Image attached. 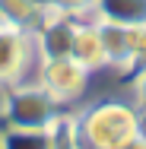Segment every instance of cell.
Segmentation results:
<instances>
[{
    "mask_svg": "<svg viewBox=\"0 0 146 149\" xmlns=\"http://www.w3.org/2000/svg\"><path fill=\"white\" fill-rule=\"evenodd\" d=\"M70 57L76 60L83 70H98L105 67L108 57H105V48H102V35H98V26H76V38H73V51Z\"/></svg>",
    "mask_w": 146,
    "mask_h": 149,
    "instance_id": "obj_6",
    "label": "cell"
},
{
    "mask_svg": "<svg viewBox=\"0 0 146 149\" xmlns=\"http://www.w3.org/2000/svg\"><path fill=\"white\" fill-rule=\"evenodd\" d=\"M102 35V48L111 67H133L130 57V26H117V22H95Z\"/></svg>",
    "mask_w": 146,
    "mask_h": 149,
    "instance_id": "obj_9",
    "label": "cell"
},
{
    "mask_svg": "<svg viewBox=\"0 0 146 149\" xmlns=\"http://www.w3.org/2000/svg\"><path fill=\"white\" fill-rule=\"evenodd\" d=\"M45 10L38 6V0H0V19L3 26H13L19 32H35L45 22Z\"/></svg>",
    "mask_w": 146,
    "mask_h": 149,
    "instance_id": "obj_8",
    "label": "cell"
},
{
    "mask_svg": "<svg viewBox=\"0 0 146 149\" xmlns=\"http://www.w3.org/2000/svg\"><path fill=\"white\" fill-rule=\"evenodd\" d=\"M86 79H89V70H83L73 57L41 60V67H38V86L54 102H73L76 95H83Z\"/></svg>",
    "mask_w": 146,
    "mask_h": 149,
    "instance_id": "obj_3",
    "label": "cell"
},
{
    "mask_svg": "<svg viewBox=\"0 0 146 149\" xmlns=\"http://www.w3.org/2000/svg\"><path fill=\"white\" fill-rule=\"evenodd\" d=\"M133 92H137V105H140V108H146V63L140 67V73H137Z\"/></svg>",
    "mask_w": 146,
    "mask_h": 149,
    "instance_id": "obj_14",
    "label": "cell"
},
{
    "mask_svg": "<svg viewBox=\"0 0 146 149\" xmlns=\"http://www.w3.org/2000/svg\"><path fill=\"white\" fill-rule=\"evenodd\" d=\"M121 149H146V140H140V136H130V140H127Z\"/></svg>",
    "mask_w": 146,
    "mask_h": 149,
    "instance_id": "obj_16",
    "label": "cell"
},
{
    "mask_svg": "<svg viewBox=\"0 0 146 149\" xmlns=\"http://www.w3.org/2000/svg\"><path fill=\"white\" fill-rule=\"evenodd\" d=\"M0 149H51L48 130H6L0 136Z\"/></svg>",
    "mask_w": 146,
    "mask_h": 149,
    "instance_id": "obj_11",
    "label": "cell"
},
{
    "mask_svg": "<svg viewBox=\"0 0 146 149\" xmlns=\"http://www.w3.org/2000/svg\"><path fill=\"white\" fill-rule=\"evenodd\" d=\"M32 60V35L13 26H0V86L16 83Z\"/></svg>",
    "mask_w": 146,
    "mask_h": 149,
    "instance_id": "obj_5",
    "label": "cell"
},
{
    "mask_svg": "<svg viewBox=\"0 0 146 149\" xmlns=\"http://www.w3.org/2000/svg\"><path fill=\"white\" fill-rule=\"evenodd\" d=\"M48 136H51V149H83L80 140V124L70 114H57L48 127Z\"/></svg>",
    "mask_w": 146,
    "mask_h": 149,
    "instance_id": "obj_10",
    "label": "cell"
},
{
    "mask_svg": "<svg viewBox=\"0 0 146 149\" xmlns=\"http://www.w3.org/2000/svg\"><path fill=\"white\" fill-rule=\"evenodd\" d=\"M57 118V102L41 86H16L3 95V120L13 130H48Z\"/></svg>",
    "mask_w": 146,
    "mask_h": 149,
    "instance_id": "obj_2",
    "label": "cell"
},
{
    "mask_svg": "<svg viewBox=\"0 0 146 149\" xmlns=\"http://www.w3.org/2000/svg\"><path fill=\"white\" fill-rule=\"evenodd\" d=\"M0 26H3V19H0Z\"/></svg>",
    "mask_w": 146,
    "mask_h": 149,
    "instance_id": "obj_17",
    "label": "cell"
},
{
    "mask_svg": "<svg viewBox=\"0 0 146 149\" xmlns=\"http://www.w3.org/2000/svg\"><path fill=\"white\" fill-rule=\"evenodd\" d=\"M73 38H76V19L73 16H54V13H48L45 22L32 32V48H38L41 60L70 57Z\"/></svg>",
    "mask_w": 146,
    "mask_h": 149,
    "instance_id": "obj_4",
    "label": "cell"
},
{
    "mask_svg": "<svg viewBox=\"0 0 146 149\" xmlns=\"http://www.w3.org/2000/svg\"><path fill=\"white\" fill-rule=\"evenodd\" d=\"M98 22L146 26V0H95Z\"/></svg>",
    "mask_w": 146,
    "mask_h": 149,
    "instance_id": "obj_7",
    "label": "cell"
},
{
    "mask_svg": "<svg viewBox=\"0 0 146 149\" xmlns=\"http://www.w3.org/2000/svg\"><path fill=\"white\" fill-rule=\"evenodd\" d=\"M130 57L133 63H146V26H130Z\"/></svg>",
    "mask_w": 146,
    "mask_h": 149,
    "instance_id": "obj_13",
    "label": "cell"
},
{
    "mask_svg": "<svg viewBox=\"0 0 146 149\" xmlns=\"http://www.w3.org/2000/svg\"><path fill=\"white\" fill-rule=\"evenodd\" d=\"M83 149H121L130 136H137V108L124 102H98L80 118Z\"/></svg>",
    "mask_w": 146,
    "mask_h": 149,
    "instance_id": "obj_1",
    "label": "cell"
},
{
    "mask_svg": "<svg viewBox=\"0 0 146 149\" xmlns=\"http://www.w3.org/2000/svg\"><path fill=\"white\" fill-rule=\"evenodd\" d=\"M38 6L54 16H80V13L95 10V0H38Z\"/></svg>",
    "mask_w": 146,
    "mask_h": 149,
    "instance_id": "obj_12",
    "label": "cell"
},
{
    "mask_svg": "<svg viewBox=\"0 0 146 149\" xmlns=\"http://www.w3.org/2000/svg\"><path fill=\"white\" fill-rule=\"evenodd\" d=\"M137 136H140V140H146V108H140V111H137Z\"/></svg>",
    "mask_w": 146,
    "mask_h": 149,
    "instance_id": "obj_15",
    "label": "cell"
}]
</instances>
